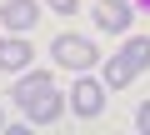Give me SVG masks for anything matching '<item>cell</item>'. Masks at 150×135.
Listing matches in <instances>:
<instances>
[{
	"instance_id": "obj_1",
	"label": "cell",
	"mask_w": 150,
	"mask_h": 135,
	"mask_svg": "<svg viewBox=\"0 0 150 135\" xmlns=\"http://www.w3.org/2000/svg\"><path fill=\"white\" fill-rule=\"evenodd\" d=\"M50 55L65 65V70H90V65H95V45L80 40V35H60V40L50 45Z\"/></svg>"
},
{
	"instance_id": "obj_2",
	"label": "cell",
	"mask_w": 150,
	"mask_h": 135,
	"mask_svg": "<svg viewBox=\"0 0 150 135\" xmlns=\"http://www.w3.org/2000/svg\"><path fill=\"white\" fill-rule=\"evenodd\" d=\"M35 125H50V120H60V110H65V95H55V85H45V90H35V95H25V100H15Z\"/></svg>"
},
{
	"instance_id": "obj_3",
	"label": "cell",
	"mask_w": 150,
	"mask_h": 135,
	"mask_svg": "<svg viewBox=\"0 0 150 135\" xmlns=\"http://www.w3.org/2000/svg\"><path fill=\"white\" fill-rule=\"evenodd\" d=\"M0 20H5V30H35V20H40V5L35 0H5L0 5Z\"/></svg>"
},
{
	"instance_id": "obj_4",
	"label": "cell",
	"mask_w": 150,
	"mask_h": 135,
	"mask_svg": "<svg viewBox=\"0 0 150 135\" xmlns=\"http://www.w3.org/2000/svg\"><path fill=\"white\" fill-rule=\"evenodd\" d=\"M95 25L110 30V35L130 30V5H125V0H100V5H95Z\"/></svg>"
},
{
	"instance_id": "obj_5",
	"label": "cell",
	"mask_w": 150,
	"mask_h": 135,
	"mask_svg": "<svg viewBox=\"0 0 150 135\" xmlns=\"http://www.w3.org/2000/svg\"><path fill=\"white\" fill-rule=\"evenodd\" d=\"M70 105H75V115H100V105H105V90H100L95 80H75V90H70Z\"/></svg>"
},
{
	"instance_id": "obj_6",
	"label": "cell",
	"mask_w": 150,
	"mask_h": 135,
	"mask_svg": "<svg viewBox=\"0 0 150 135\" xmlns=\"http://www.w3.org/2000/svg\"><path fill=\"white\" fill-rule=\"evenodd\" d=\"M30 65V45L25 40H0V70H20Z\"/></svg>"
},
{
	"instance_id": "obj_7",
	"label": "cell",
	"mask_w": 150,
	"mask_h": 135,
	"mask_svg": "<svg viewBox=\"0 0 150 135\" xmlns=\"http://www.w3.org/2000/svg\"><path fill=\"white\" fill-rule=\"evenodd\" d=\"M120 55H125V65H130V75H135V70H150V35H135Z\"/></svg>"
},
{
	"instance_id": "obj_8",
	"label": "cell",
	"mask_w": 150,
	"mask_h": 135,
	"mask_svg": "<svg viewBox=\"0 0 150 135\" xmlns=\"http://www.w3.org/2000/svg\"><path fill=\"white\" fill-rule=\"evenodd\" d=\"M125 80H130V65H125V55H110V60H105V85H110V90H120Z\"/></svg>"
},
{
	"instance_id": "obj_9",
	"label": "cell",
	"mask_w": 150,
	"mask_h": 135,
	"mask_svg": "<svg viewBox=\"0 0 150 135\" xmlns=\"http://www.w3.org/2000/svg\"><path fill=\"white\" fill-rule=\"evenodd\" d=\"M135 120H140V130H145V135H150V100H145V105H140V115H135Z\"/></svg>"
},
{
	"instance_id": "obj_10",
	"label": "cell",
	"mask_w": 150,
	"mask_h": 135,
	"mask_svg": "<svg viewBox=\"0 0 150 135\" xmlns=\"http://www.w3.org/2000/svg\"><path fill=\"white\" fill-rule=\"evenodd\" d=\"M50 5H55L60 15H75V0H50Z\"/></svg>"
},
{
	"instance_id": "obj_11",
	"label": "cell",
	"mask_w": 150,
	"mask_h": 135,
	"mask_svg": "<svg viewBox=\"0 0 150 135\" xmlns=\"http://www.w3.org/2000/svg\"><path fill=\"white\" fill-rule=\"evenodd\" d=\"M130 5H140V10H145V15H150V0H130Z\"/></svg>"
}]
</instances>
